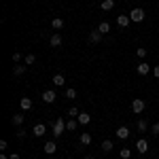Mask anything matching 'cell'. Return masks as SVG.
I'll return each instance as SVG.
<instances>
[{
	"label": "cell",
	"mask_w": 159,
	"mask_h": 159,
	"mask_svg": "<svg viewBox=\"0 0 159 159\" xmlns=\"http://www.w3.org/2000/svg\"><path fill=\"white\" fill-rule=\"evenodd\" d=\"M136 55H138V57H144V55H147V49H144V47H138V49H136Z\"/></svg>",
	"instance_id": "f1b7e54d"
},
{
	"label": "cell",
	"mask_w": 159,
	"mask_h": 159,
	"mask_svg": "<svg viewBox=\"0 0 159 159\" xmlns=\"http://www.w3.org/2000/svg\"><path fill=\"white\" fill-rule=\"evenodd\" d=\"M13 125H17V127H19V125H21V123H24V115H13Z\"/></svg>",
	"instance_id": "cb8c5ba5"
},
{
	"label": "cell",
	"mask_w": 159,
	"mask_h": 159,
	"mask_svg": "<svg viewBox=\"0 0 159 159\" xmlns=\"http://www.w3.org/2000/svg\"><path fill=\"white\" fill-rule=\"evenodd\" d=\"M66 115H68L70 119H76V117H79L81 112H79V108H70V110H68V112H66Z\"/></svg>",
	"instance_id": "4316f807"
},
{
	"label": "cell",
	"mask_w": 159,
	"mask_h": 159,
	"mask_svg": "<svg viewBox=\"0 0 159 159\" xmlns=\"http://www.w3.org/2000/svg\"><path fill=\"white\" fill-rule=\"evenodd\" d=\"M129 21H132V19H129V15H119V17H117V24L121 25V28H127Z\"/></svg>",
	"instance_id": "4fadbf2b"
},
{
	"label": "cell",
	"mask_w": 159,
	"mask_h": 159,
	"mask_svg": "<svg viewBox=\"0 0 159 159\" xmlns=\"http://www.w3.org/2000/svg\"><path fill=\"white\" fill-rule=\"evenodd\" d=\"M25 68H28L25 64H17V66L13 68V74H17V76H19V74H24V72H25Z\"/></svg>",
	"instance_id": "ac0fdd59"
},
{
	"label": "cell",
	"mask_w": 159,
	"mask_h": 159,
	"mask_svg": "<svg viewBox=\"0 0 159 159\" xmlns=\"http://www.w3.org/2000/svg\"><path fill=\"white\" fill-rule=\"evenodd\" d=\"M151 134L159 136V123H153V125H151Z\"/></svg>",
	"instance_id": "f546056e"
},
{
	"label": "cell",
	"mask_w": 159,
	"mask_h": 159,
	"mask_svg": "<svg viewBox=\"0 0 159 159\" xmlns=\"http://www.w3.org/2000/svg\"><path fill=\"white\" fill-rule=\"evenodd\" d=\"M136 151H138V153H142V155L148 151V142L144 140V138H140V140L136 142Z\"/></svg>",
	"instance_id": "52a82bcc"
},
{
	"label": "cell",
	"mask_w": 159,
	"mask_h": 159,
	"mask_svg": "<svg viewBox=\"0 0 159 159\" xmlns=\"http://www.w3.org/2000/svg\"><path fill=\"white\" fill-rule=\"evenodd\" d=\"M136 127H138V132H147V129H148V123L144 121V119H140V121L136 123Z\"/></svg>",
	"instance_id": "44dd1931"
},
{
	"label": "cell",
	"mask_w": 159,
	"mask_h": 159,
	"mask_svg": "<svg viewBox=\"0 0 159 159\" xmlns=\"http://www.w3.org/2000/svg\"><path fill=\"white\" fill-rule=\"evenodd\" d=\"M119 155H121V159H129V157H132V151H129V148H121Z\"/></svg>",
	"instance_id": "484cf974"
},
{
	"label": "cell",
	"mask_w": 159,
	"mask_h": 159,
	"mask_svg": "<svg viewBox=\"0 0 159 159\" xmlns=\"http://www.w3.org/2000/svg\"><path fill=\"white\" fill-rule=\"evenodd\" d=\"M102 36H104V34H102L98 28H96V30H91V32H89V43H100V40H102Z\"/></svg>",
	"instance_id": "ba28073f"
},
{
	"label": "cell",
	"mask_w": 159,
	"mask_h": 159,
	"mask_svg": "<svg viewBox=\"0 0 159 159\" xmlns=\"http://www.w3.org/2000/svg\"><path fill=\"white\" fill-rule=\"evenodd\" d=\"M81 144L83 147H89L91 144V134L89 132H81Z\"/></svg>",
	"instance_id": "5bb4252c"
},
{
	"label": "cell",
	"mask_w": 159,
	"mask_h": 159,
	"mask_svg": "<svg viewBox=\"0 0 159 159\" xmlns=\"http://www.w3.org/2000/svg\"><path fill=\"white\" fill-rule=\"evenodd\" d=\"M55 100H57V96H55V91H53V89L43 91V102H45V104H53Z\"/></svg>",
	"instance_id": "277c9868"
},
{
	"label": "cell",
	"mask_w": 159,
	"mask_h": 159,
	"mask_svg": "<svg viewBox=\"0 0 159 159\" xmlns=\"http://www.w3.org/2000/svg\"><path fill=\"white\" fill-rule=\"evenodd\" d=\"M19 106H21V110H32V98H21L19 100Z\"/></svg>",
	"instance_id": "30bf717a"
},
{
	"label": "cell",
	"mask_w": 159,
	"mask_h": 159,
	"mask_svg": "<svg viewBox=\"0 0 159 159\" xmlns=\"http://www.w3.org/2000/svg\"><path fill=\"white\" fill-rule=\"evenodd\" d=\"M144 108H147V104H144L142 98H134L132 100V112H134V115H140Z\"/></svg>",
	"instance_id": "3957f363"
},
{
	"label": "cell",
	"mask_w": 159,
	"mask_h": 159,
	"mask_svg": "<svg viewBox=\"0 0 159 159\" xmlns=\"http://www.w3.org/2000/svg\"><path fill=\"white\" fill-rule=\"evenodd\" d=\"M51 81H53V85H55V87H64V83H66L64 74H55V76H53Z\"/></svg>",
	"instance_id": "2e32d148"
},
{
	"label": "cell",
	"mask_w": 159,
	"mask_h": 159,
	"mask_svg": "<svg viewBox=\"0 0 159 159\" xmlns=\"http://www.w3.org/2000/svg\"><path fill=\"white\" fill-rule=\"evenodd\" d=\"M43 148H45V153H47V155H53V153L57 151V144H55V140H47Z\"/></svg>",
	"instance_id": "8992f818"
},
{
	"label": "cell",
	"mask_w": 159,
	"mask_h": 159,
	"mask_svg": "<svg viewBox=\"0 0 159 159\" xmlns=\"http://www.w3.org/2000/svg\"><path fill=\"white\" fill-rule=\"evenodd\" d=\"M144 17H147V15H144V11H142L140 7H136V9H132V11H129V19H132L134 24H140V21H144Z\"/></svg>",
	"instance_id": "6da1fadb"
},
{
	"label": "cell",
	"mask_w": 159,
	"mask_h": 159,
	"mask_svg": "<svg viewBox=\"0 0 159 159\" xmlns=\"http://www.w3.org/2000/svg\"><path fill=\"white\" fill-rule=\"evenodd\" d=\"M136 70H138V74L147 76V74H148V64H138V68H136Z\"/></svg>",
	"instance_id": "d6986e66"
},
{
	"label": "cell",
	"mask_w": 159,
	"mask_h": 159,
	"mask_svg": "<svg viewBox=\"0 0 159 159\" xmlns=\"http://www.w3.org/2000/svg\"><path fill=\"white\" fill-rule=\"evenodd\" d=\"M24 61H25V66H32V64L36 61V55H34V53H28L24 57Z\"/></svg>",
	"instance_id": "7402d4cb"
},
{
	"label": "cell",
	"mask_w": 159,
	"mask_h": 159,
	"mask_svg": "<svg viewBox=\"0 0 159 159\" xmlns=\"http://www.w3.org/2000/svg\"><path fill=\"white\" fill-rule=\"evenodd\" d=\"M64 129H66V123H64V117H60V119H55V123H53V136H55V138H60V136L64 134Z\"/></svg>",
	"instance_id": "7a4b0ae2"
},
{
	"label": "cell",
	"mask_w": 159,
	"mask_h": 159,
	"mask_svg": "<svg viewBox=\"0 0 159 159\" xmlns=\"http://www.w3.org/2000/svg\"><path fill=\"white\" fill-rule=\"evenodd\" d=\"M76 98V91L74 89H66V100H74Z\"/></svg>",
	"instance_id": "83f0119b"
},
{
	"label": "cell",
	"mask_w": 159,
	"mask_h": 159,
	"mask_svg": "<svg viewBox=\"0 0 159 159\" xmlns=\"http://www.w3.org/2000/svg\"><path fill=\"white\" fill-rule=\"evenodd\" d=\"M129 134H132V132H129V127H127V125H121V127L117 129V138H121V140L129 138Z\"/></svg>",
	"instance_id": "9c48e42d"
},
{
	"label": "cell",
	"mask_w": 159,
	"mask_h": 159,
	"mask_svg": "<svg viewBox=\"0 0 159 159\" xmlns=\"http://www.w3.org/2000/svg\"><path fill=\"white\" fill-rule=\"evenodd\" d=\"M127 2H132V0H127Z\"/></svg>",
	"instance_id": "74e56055"
},
{
	"label": "cell",
	"mask_w": 159,
	"mask_h": 159,
	"mask_svg": "<svg viewBox=\"0 0 159 159\" xmlns=\"http://www.w3.org/2000/svg\"><path fill=\"white\" fill-rule=\"evenodd\" d=\"M32 134L36 136V138H43V136L47 134V125H45V123H36L34 129H32Z\"/></svg>",
	"instance_id": "5b68a950"
},
{
	"label": "cell",
	"mask_w": 159,
	"mask_h": 159,
	"mask_svg": "<svg viewBox=\"0 0 159 159\" xmlns=\"http://www.w3.org/2000/svg\"><path fill=\"white\" fill-rule=\"evenodd\" d=\"M51 25H53V30H61V28H64V19L57 17V19H53V21H51Z\"/></svg>",
	"instance_id": "603a6c76"
},
{
	"label": "cell",
	"mask_w": 159,
	"mask_h": 159,
	"mask_svg": "<svg viewBox=\"0 0 159 159\" xmlns=\"http://www.w3.org/2000/svg\"><path fill=\"white\" fill-rule=\"evenodd\" d=\"M153 76H157V79H159V66H155V68H153Z\"/></svg>",
	"instance_id": "836d02e7"
},
{
	"label": "cell",
	"mask_w": 159,
	"mask_h": 159,
	"mask_svg": "<svg viewBox=\"0 0 159 159\" xmlns=\"http://www.w3.org/2000/svg\"><path fill=\"white\" fill-rule=\"evenodd\" d=\"M76 127H79V121H76V119H68V121H66V129H68V132H74Z\"/></svg>",
	"instance_id": "e0dca14e"
},
{
	"label": "cell",
	"mask_w": 159,
	"mask_h": 159,
	"mask_svg": "<svg viewBox=\"0 0 159 159\" xmlns=\"http://www.w3.org/2000/svg\"><path fill=\"white\" fill-rule=\"evenodd\" d=\"M13 61H21V53H19V51L13 53Z\"/></svg>",
	"instance_id": "4dcf8cb0"
},
{
	"label": "cell",
	"mask_w": 159,
	"mask_h": 159,
	"mask_svg": "<svg viewBox=\"0 0 159 159\" xmlns=\"http://www.w3.org/2000/svg\"><path fill=\"white\" fill-rule=\"evenodd\" d=\"M85 159H96V157H91V155H89V157H85Z\"/></svg>",
	"instance_id": "8d00e7d4"
},
{
	"label": "cell",
	"mask_w": 159,
	"mask_h": 159,
	"mask_svg": "<svg viewBox=\"0 0 159 159\" xmlns=\"http://www.w3.org/2000/svg\"><path fill=\"white\" fill-rule=\"evenodd\" d=\"M100 9H102V11H112V9H115V0H102Z\"/></svg>",
	"instance_id": "9a60e30c"
},
{
	"label": "cell",
	"mask_w": 159,
	"mask_h": 159,
	"mask_svg": "<svg viewBox=\"0 0 159 159\" xmlns=\"http://www.w3.org/2000/svg\"><path fill=\"white\" fill-rule=\"evenodd\" d=\"M7 147H9V144H7V140H0V151H4Z\"/></svg>",
	"instance_id": "1f68e13d"
},
{
	"label": "cell",
	"mask_w": 159,
	"mask_h": 159,
	"mask_svg": "<svg viewBox=\"0 0 159 159\" xmlns=\"http://www.w3.org/2000/svg\"><path fill=\"white\" fill-rule=\"evenodd\" d=\"M9 159H21V157H19L17 153H13V155H11V157H9Z\"/></svg>",
	"instance_id": "e575fe53"
},
{
	"label": "cell",
	"mask_w": 159,
	"mask_h": 159,
	"mask_svg": "<svg viewBox=\"0 0 159 159\" xmlns=\"http://www.w3.org/2000/svg\"><path fill=\"white\" fill-rule=\"evenodd\" d=\"M17 138H25V129H19L17 132Z\"/></svg>",
	"instance_id": "d6a6232c"
},
{
	"label": "cell",
	"mask_w": 159,
	"mask_h": 159,
	"mask_svg": "<svg viewBox=\"0 0 159 159\" xmlns=\"http://www.w3.org/2000/svg\"><path fill=\"white\" fill-rule=\"evenodd\" d=\"M102 151H104V153H110V151H112V142H110V140H104V142H102Z\"/></svg>",
	"instance_id": "d4e9b609"
},
{
	"label": "cell",
	"mask_w": 159,
	"mask_h": 159,
	"mask_svg": "<svg viewBox=\"0 0 159 159\" xmlns=\"http://www.w3.org/2000/svg\"><path fill=\"white\" fill-rule=\"evenodd\" d=\"M61 43H64V38H61L60 34H53V36L49 38V45H51V47H61Z\"/></svg>",
	"instance_id": "7c38bea8"
},
{
	"label": "cell",
	"mask_w": 159,
	"mask_h": 159,
	"mask_svg": "<svg viewBox=\"0 0 159 159\" xmlns=\"http://www.w3.org/2000/svg\"><path fill=\"white\" fill-rule=\"evenodd\" d=\"M98 30L102 32V34H108V32H110V24H108V21H102V24L98 25Z\"/></svg>",
	"instance_id": "ffe728a7"
},
{
	"label": "cell",
	"mask_w": 159,
	"mask_h": 159,
	"mask_svg": "<svg viewBox=\"0 0 159 159\" xmlns=\"http://www.w3.org/2000/svg\"><path fill=\"white\" fill-rule=\"evenodd\" d=\"M76 121H79V125H89V121H91V115H87V112H81V115L76 117Z\"/></svg>",
	"instance_id": "8fae6325"
},
{
	"label": "cell",
	"mask_w": 159,
	"mask_h": 159,
	"mask_svg": "<svg viewBox=\"0 0 159 159\" xmlns=\"http://www.w3.org/2000/svg\"><path fill=\"white\" fill-rule=\"evenodd\" d=\"M0 159H9V157H7V155H4V153H2V155H0Z\"/></svg>",
	"instance_id": "d590c367"
}]
</instances>
